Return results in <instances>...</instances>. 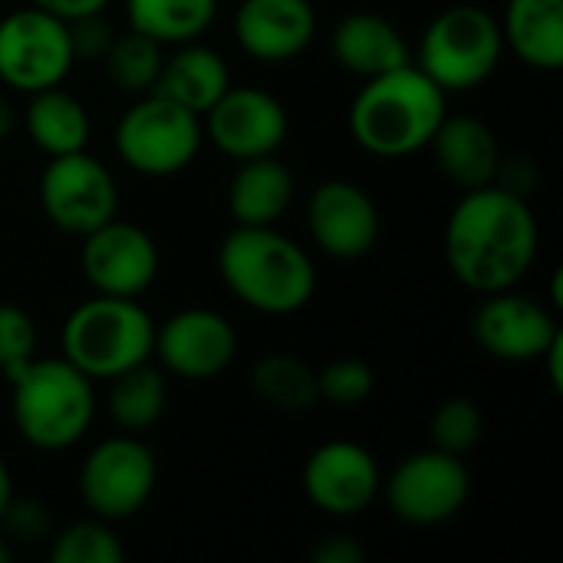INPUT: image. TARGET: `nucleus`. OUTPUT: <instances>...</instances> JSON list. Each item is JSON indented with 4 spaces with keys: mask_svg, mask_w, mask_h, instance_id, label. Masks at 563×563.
Listing matches in <instances>:
<instances>
[{
    "mask_svg": "<svg viewBox=\"0 0 563 563\" xmlns=\"http://www.w3.org/2000/svg\"><path fill=\"white\" fill-rule=\"evenodd\" d=\"M538 218L528 198L498 185L468 188L445 221V264L472 294L511 290L538 261Z\"/></svg>",
    "mask_w": 563,
    "mask_h": 563,
    "instance_id": "f257e3e1",
    "label": "nucleus"
},
{
    "mask_svg": "<svg viewBox=\"0 0 563 563\" xmlns=\"http://www.w3.org/2000/svg\"><path fill=\"white\" fill-rule=\"evenodd\" d=\"M224 287L254 313L290 317L317 294L310 254L274 224H234L218 247Z\"/></svg>",
    "mask_w": 563,
    "mask_h": 563,
    "instance_id": "f03ea898",
    "label": "nucleus"
},
{
    "mask_svg": "<svg viewBox=\"0 0 563 563\" xmlns=\"http://www.w3.org/2000/svg\"><path fill=\"white\" fill-rule=\"evenodd\" d=\"M449 112V92L416 63L363 79L350 102V132L376 158H409L429 148Z\"/></svg>",
    "mask_w": 563,
    "mask_h": 563,
    "instance_id": "7ed1b4c3",
    "label": "nucleus"
},
{
    "mask_svg": "<svg viewBox=\"0 0 563 563\" xmlns=\"http://www.w3.org/2000/svg\"><path fill=\"white\" fill-rule=\"evenodd\" d=\"M7 386L13 426L30 449H73L96 419L92 379L82 376L66 356H33L7 379Z\"/></svg>",
    "mask_w": 563,
    "mask_h": 563,
    "instance_id": "20e7f679",
    "label": "nucleus"
},
{
    "mask_svg": "<svg viewBox=\"0 0 563 563\" xmlns=\"http://www.w3.org/2000/svg\"><path fill=\"white\" fill-rule=\"evenodd\" d=\"M63 356L89 379H112L152 360L155 320L135 297L92 294L73 307L59 333Z\"/></svg>",
    "mask_w": 563,
    "mask_h": 563,
    "instance_id": "39448f33",
    "label": "nucleus"
},
{
    "mask_svg": "<svg viewBox=\"0 0 563 563\" xmlns=\"http://www.w3.org/2000/svg\"><path fill=\"white\" fill-rule=\"evenodd\" d=\"M505 56L498 16L475 3L445 7L419 36L416 66L445 92H468L488 82Z\"/></svg>",
    "mask_w": 563,
    "mask_h": 563,
    "instance_id": "423d86ee",
    "label": "nucleus"
},
{
    "mask_svg": "<svg viewBox=\"0 0 563 563\" xmlns=\"http://www.w3.org/2000/svg\"><path fill=\"white\" fill-rule=\"evenodd\" d=\"M205 142L201 115L165 99L162 92L135 96L115 122V155L145 178H172L185 172Z\"/></svg>",
    "mask_w": 563,
    "mask_h": 563,
    "instance_id": "0eeeda50",
    "label": "nucleus"
},
{
    "mask_svg": "<svg viewBox=\"0 0 563 563\" xmlns=\"http://www.w3.org/2000/svg\"><path fill=\"white\" fill-rule=\"evenodd\" d=\"M155 452L132 432L102 439L89 449L79 468V498L109 525L135 518L155 495Z\"/></svg>",
    "mask_w": 563,
    "mask_h": 563,
    "instance_id": "6e6552de",
    "label": "nucleus"
},
{
    "mask_svg": "<svg viewBox=\"0 0 563 563\" xmlns=\"http://www.w3.org/2000/svg\"><path fill=\"white\" fill-rule=\"evenodd\" d=\"M40 208L56 231L86 238L119 211L115 175L86 148L53 155L40 175Z\"/></svg>",
    "mask_w": 563,
    "mask_h": 563,
    "instance_id": "1a4fd4ad",
    "label": "nucleus"
},
{
    "mask_svg": "<svg viewBox=\"0 0 563 563\" xmlns=\"http://www.w3.org/2000/svg\"><path fill=\"white\" fill-rule=\"evenodd\" d=\"M379 495L402 525L439 528L465 508L472 495V475L462 455H449L429 445L399 462L396 472L383 482Z\"/></svg>",
    "mask_w": 563,
    "mask_h": 563,
    "instance_id": "9d476101",
    "label": "nucleus"
},
{
    "mask_svg": "<svg viewBox=\"0 0 563 563\" xmlns=\"http://www.w3.org/2000/svg\"><path fill=\"white\" fill-rule=\"evenodd\" d=\"M76 56L69 46L66 20L23 7L0 20V82L30 96L49 86H63Z\"/></svg>",
    "mask_w": 563,
    "mask_h": 563,
    "instance_id": "9b49d317",
    "label": "nucleus"
},
{
    "mask_svg": "<svg viewBox=\"0 0 563 563\" xmlns=\"http://www.w3.org/2000/svg\"><path fill=\"white\" fill-rule=\"evenodd\" d=\"M205 139L228 158L247 162L277 155L287 142L290 119L284 102L261 86H228V92L201 115Z\"/></svg>",
    "mask_w": 563,
    "mask_h": 563,
    "instance_id": "f8f14e48",
    "label": "nucleus"
},
{
    "mask_svg": "<svg viewBox=\"0 0 563 563\" xmlns=\"http://www.w3.org/2000/svg\"><path fill=\"white\" fill-rule=\"evenodd\" d=\"M158 244L132 221H106L82 238L79 271L92 294L106 297H142L158 277Z\"/></svg>",
    "mask_w": 563,
    "mask_h": 563,
    "instance_id": "ddd939ff",
    "label": "nucleus"
},
{
    "mask_svg": "<svg viewBox=\"0 0 563 563\" xmlns=\"http://www.w3.org/2000/svg\"><path fill=\"white\" fill-rule=\"evenodd\" d=\"M152 356L178 379L208 383L238 360V333L228 317L208 307H188L155 327Z\"/></svg>",
    "mask_w": 563,
    "mask_h": 563,
    "instance_id": "4468645a",
    "label": "nucleus"
},
{
    "mask_svg": "<svg viewBox=\"0 0 563 563\" xmlns=\"http://www.w3.org/2000/svg\"><path fill=\"white\" fill-rule=\"evenodd\" d=\"M303 492L313 508L330 518H356L383 492V472L376 455L350 439L323 442L303 465Z\"/></svg>",
    "mask_w": 563,
    "mask_h": 563,
    "instance_id": "2eb2a0df",
    "label": "nucleus"
},
{
    "mask_svg": "<svg viewBox=\"0 0 563 563\" xmlns=\"http://www.w3.org/2000/svg\"><path fill=\"white\" fill-rule=\"evenodd\" d=\"M379 228L383 221L376 201L366 188L346 178L320 181L307 198V231L333 261H360L373 254Z\"/></svg>",
    "mask_w": 563,
    "mask_h": 563,
    "instance_id": "dca6fc26",
    "label": "nucleus"
},
{
    "mask_svg": "<svg viewBox=\"0 0 563 563\" xmlns=\"http://www.w3.org/2000/svg\"><path fill=\"white\" fill-rule=\"evenodd\" d=\"M472 336L478 350H485L492 360L538 363L548 353V346L561 336V327L541 300L515 294L511 287L485 297V303L475 310Z\"/></svg>",
    "mask_w": 563,
    "mask_h": 563,
    "instance_id": "f3484780",
    "label": "nucleus"
},
{
    "mask_svg": "<svg viewBox=\"0 0 563 563\" xmlns=\"http://www.w3.org/2000/svg\"><path fill=\"white\" fill-rule=\"evenodd\" d=\"M231 26L251 59L290 63L317 40V10L310 0H241Z\"/></svg>",
    "mask_w": 563,
    "mask_h": 563,
    "instance_id": "a211bd4d",
    "label": "nucleus"
},
{
    "mask_svg": "<svg viewBox=\"0 0 563 563\" xmlns=\"http://www.w3.org/2000/svg\"><path fill=\"white\" fill-rule=\"evenodd\" d=\"M330 49L336 66L356 79H373L412 63V49L399 26L389 16L369 10L346 13L330 33Z\"/></svg>",
    "mask_w": 563,
    "mask_h": 563,
    "instance_id": "6ab92c4d",
    "label": "nucleus"
},
{
    "mask_svg": "<svg viewBox=\"0 0 563 563\" xmlns=\"http://www.w3.org/2000/svg\"><path fill=\"white\" fill-rule=\"evenodd\" d=\"M429 148L435 155L439 172L462 191L495 181V172L501 162V145H498V135L492 132V125L482 122L478 115L445 112Z\"/></svg>",
    "mask_w": 563,
    "mask_h": 563,
    "instance_id": "aec40b11",
    "label": "nucleus"
},
{
    "mask_svg": "<svg viewBox=\"0 0 563 563\" xmlns=\"http://www.w3.org/2000/svg\"><path fill=\"white\" fill-rule=\"evenodd\" d=\"M231 86V69L224 56L198 40L178 43L175 53L165 56L158 82L152 92H162L165 99L185 106L195 115H205Z\"/></svg>",
    "mask_w": 563,
    "mask_h": 563,
    "instance_id": "412c9836",
    "label": "nucleus"
},
{
    "mask_svg": "<svg viewBox=\"0 0 563 563\" xmlns=\"http://www.w3.org/2000/svg\"><path fill=\"white\" fill-rule=\"evenodd\" d=\"M294 175L277 155L238 162L228 185V211L234 224H277L294 205Z\"/></svg>",
    "mask_w": 563,
    "mask_h": 563,
    "instance_id": "4be33fe9",
    "label": "nucleus"
},
{
    "mask_svg": "<svg viewBox=\"0 0 563 563\" xmlns=\"http://www.w3.org/2000/svg\"><path fill=\"white\" fill-rule=\"evenodd\" d=\"M501 23L505 46L538 73L563 66V0H508Z\"/></svg>",
    "mask_w": 563,
    "mask_h": 563,
    "instance_id": "5701e85b",
    "label": "nucleus"
},
{
    "mask_svg": "<svg viewBox=\"0 0 563 563\" xmlns=\"http://www.w3.org/2000/svg\"><path fill=\"white\" fill-rule=\"evenodd\" d=\"M23 129L30 142L49 158L86 148L92 132L86 106L63 86L30 92V102L23 109Z\"/></svg>",
    "mask_w": 563,
    "mask_h": 563,
    "instance_id": "b1692460",
    "label": "nucleus"
},
{
    "mask_svg": "<svg viewBox=\"0 0 563 563\" xmlns=\"http://www.w3.org/2000/svg\"><path fill=\"white\" fill-rule=\"evenodd\" d=\"M168 406V379L162 366H152L148 360L112 376L106 393V412L122 432H145L152 429Z\"/></svg>",
    "mask_w": 563,
    "mask_h": 563,
    "instance_id": "393cba45",
    "label": "nucleus"
},
{
    "mask_svg": "<svg viewBox=\"0 0 563 563\" xmlns=\"http://www.w3.org/2000/svg\"><path fill=\"white\" fill-rule=\"evenodd\" d=\"M218 16V0H125L129 30L152 36L162 46L198 40Z\"/></svg>",
    "mask_w": 563,
    "mask_h": 563,
    "instance_id": "a878e982",
    "label": "nucleus"
},
{
    "mask_svg": "<svg viewBox=\"0 0 563 563\" xmlns=\"http://www.w3.org/2000/svg\"><path fill=\"white\" fill-rule=\"evenodd\" d=\"M254 396L277 412H307L320 402L317 369L294 353H267L251 369Z\"/></svg>",
    "mask_w": 563,
    "mask_h": 563,
    "instance_id": "bb28decb",
    "label": "nucleus"
},
{
    "mask_svg": "<svg viewBox=\"0 0 563 563\" xmlns=\"http://www.w3.org/2000/svg\"><path fill=\"white\" fill-rule=\"evenodd\" d=\"M106 69V79L125 92V96H145L155 89L162 63H165V46L155 43L152 36L139 30H125L122 36L112 40L106 56L99 59Z\"/></svg>",
    "mask_w": 563,
    "mask_h": 563,
    "instance_id": "cd10ccee",
    "label": "nucleus"
},
{
    "mask_svg": "<svg viewBox=\"0 0 563 563\" xmlns=\"http://www.w3.org/2000/svg\"><path fill=\"white\" fill-rule=\"evenodd\" d=\"M49 561L53 563H122L125 548L109 521L86 518L73 521L49 538Z\"/></svg>",
    "mask_w": 563,
    "mask_h": 563,
    "instance_id": "c85d7f7f",
    "label": "nucleus"
},
{
    "mask_svg": "<svg viewBox=\"0 0 563 563\" xmlns=\"http://www.w3.org/2000/svg\"><path fill=\"white\" fill-rule=\"evenodd\" d=\"M482 435H485V416H482L478 402L465 399V396H452V399L439 402L429 419L432 449L449 452V455L472 452L482 442Z\"/></svg>",
    "mask_w": 563,
    "mask_h": 563,
    "instance_id": "c756f323",
    "label": "nucleus"
},
{
    "mask_svg": "<svg viewBox=\"0 0 563 563\" xmlns=\"http://www.w3.org/2000/svg\"><path fill=\"white\" fill-rule=\"evenodd\" d=\"M373 389H376V373L369 363L356 356H340L317 373V396L336 409L363 406L373 396Z\"/></svg>",
    "mask_w": 563,
    "mask_h": 563,
    "instance_id": "7c9ffc66",
    "label": "nucleus"
},
{
    "mask_svg": "<svg viewBox=\"0 0 563 563\" xmlns=\"http://www.w3.org/2000/svg\"><path fill=\"white\" fill-rule=\"evenodd\" d=\"M36 356V323L16 303H0V376L10 379Z\"/></svg>",
    "mask_w": 563,
    "mask_h": 563,
    "instance_id": "2f4dec72",
    "label": "nucleus"
},
{
    "mask_svg": "<svg viewBox=\"0 0 563 563\" xmlns=\"http://www.w3.org/2000/svg\"><path fill=\"white\" fill-rule=\"evenodd\" d=\"M0 534L16 548H33L53 538V515L36 498H10V505L0 515Z\"/></svg>",
    "mask_w": 563,
    "mask_h": 563,
    "instance_id": "473e14b6",
    "label": "nucleus"
},
{
    "mask_svg": "<svg viewBox=\"0 0 563 563\" xmlns=\"http://www.w3.org/2000/svg\"><path fill=\"white\" fill-rule=\"evenodd\" d=\"M66 26H69V46H73L76 63L79 59H96L99 63L106 56V49L112 46V40H115V33H112V26L106 23L102 13L69 20Z\"/></svg>",
    "mask_w": 563,
    "mask_h": 563,
    "instance_id": "72a5a7b5",
    "label": "nucleus"
},
{
    "mask_svg": "<svg viewBox=\"0 0 563 563\" xmlns=\"http://www.w3.org/2000/svg\"><path fill=\"white\" fill-rule=\"evenodd\" d=\"M492 185H498V188H505V191H511V195L531 198V191L538 188V165H534L528 155H511V158L501 155Z\"/></svg>",
    "mask_w": 563,
    "mask_h": 563,
    "instance_id": "f704fd0d",
    "label": "nucleus"
},
{
    "mask_svg": "<svg viewBox=\"0 0 563 563\" xmlns=\"http://www.w3.org/2000/svg\"><path fill=\"white\" fill-rule=\"evenodd\" d=\"M366 548L350 534H330L313 548V563H363Z\"/></svg>",
    "mask_w": 563,
    "mask_h": 563,
    "instance_id": "c9c22d12",
    "label": "nucleus"
},
{
    "mask_svg": "<svg viewBox=\"0 0 563 563\" xmlns=\"http://www.w3.org/2000/svg\"><path fill=\"white\" fill-rule=\"evenodd\" d=\"M33 7L59 16V20H79V16H89V13H102L109 7V0H30Z\"/></svg>",
    "mask_w": 563,
    "mask_h": 563,
    "instance_id": "e433bc0d",
    "label": "nucleus"
},
{
    "mask_svg": "<svg viewBox=\"0 0 563 563\" xmlns=\"http://www.w3.org/2000/svg\"><path fill=\"white\" fill-rule=\"evenodd\" d=\"M538 363H548V379H551V386L561 393L563 389V369H561V363H563V333L548 346V353L538 360Z\"/></svg>",
    "mask_w": 563,
    "mask_h": 563,
    "instance_id": "4c0bfd02",
    "label": "nucleus"
},
{
    "mask_svg": "<svg viewBox=\"0 0 563 563\" xmlns=\"http://www.w3.org/2000/svg\"><path fill=\"white\" fill-rule=\"evenodd\" d=\"M16 129V109L0 96V142H7V135H13Z\"/></svg>",
    "mask_w": 563,
    "mask_h": 563,
    "instance_id": "58836bf2",
    "label": "nucleus"
},
{
    "mask_svg": "<svg viewBox=\"0 0 563 563\" xmlns=\"http://www.w3.org/2000/svg\"><path fill=\"white\" fill-rule=\"evenodd\" d=\"M10 498H13V475H10L7 462L0 459V515H3V508L10 505Z\"/></svg>",
    "mask_w": 563,
    "mask_h": 563,
    "instance_id": "ea45409f",
    "label": "nucleus"
},
{
    "mask_svg": "<svg viewBox=\"0 0 563 563\" xmlns=\"http://www.w3.org/2000/svg\"><path fill=\"white\" fill-rule=\"evenodd\" d=\"M13 561V544L0 534V563H10Z\"/></svg>",
    "mask_w": 563,
    "mask_h": 563,
    "instance_id": "a19ab883",
    "label": "nucleus"
}]
</instances>
